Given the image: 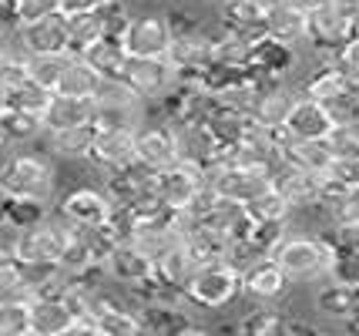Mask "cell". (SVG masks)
I'll return each mask as SVG.
<instances>
[{"label":"cell","mask_w":359,"mask_h":336,"mask_svg":"<svg viewBox=\"0 0 359 336\" xmlns=\"http://www.w3.org/2000/svg\"><path fill=\"white\" fill-rule=\"evenodd\" d=\"M329 61L346 74L349 88H359V34H349V37L343 41V48L336 51Z\"/></svg>","instance_id":"38"},{"label":"cell","mask_w":359,"mask_h":336,"mask_svg":"<svg viewBox=\"0 0 359 336\" xmlns=\"http://www.w3.org/2000/svg\"><path fill=\"white\" fill-rule=\"evenodd\" d=\"M78 232V225H71L64 215H44L41 222L17 229L14 259H20V262H57L67 249V242Z\"/></svg>","instance_id":"3"},{"label":"cell","mask_w":359,"mask_h":336,"mask_svg":"<svg viewBox=\"0 0 359 336\" xmlns=\"http://www.w3.org/2000/svg\"><path fill=\"white\" fill-rule=\"evenodd\" d=\"M0 48H4V44H0Z\"/></svg>","instance_id":"48"},{"label":"cell","mask_w":359,"mask_h":336,"mask_svg":"<svg viewBox=\"0 0 359 336\" xmlns=\"http://www.w3.org/2000/svg\"><path fill=\"white\" fill-rule=\"evenodd\" d=\"M67 20V54H81V51L94 44L101 34H104V20L101 11H81V14H64Z\"/></svg>","instance_id":"27"},{"label":"cell","mask_w":359,"mask_h":336,"mask_svg":"<svg viewBox=\"0 0 359 336\" xmlns=\"http://www.w3.org/2000/svg\"><path fill=\"white\" fill-rule=\"evenodd\" d=\"M202 189H205V168L198 161H188V159L172 161L168 168H161V172L151 175L155 199L165 208H172V212H185Z\"/></svg>","instance_id":"5"},{"label":"cell","mask_w":359,"mask_h":336,"mask_svg":"<svg viewBox=\"0 0 359 336\" xmlns=\"http://www.w3.org/2000/svg\"><path fill=\"white\" fill-rule=\"evenodd\" d=\"M339 323H343V330H349V333H359V306L349 313V316H346V320H339Z\"/></svg>","instance_id":"44"},{"label":"cell","mask_w":359,"mask_h":336,"mask_svg":"<svg viewBox=\"0 0 359 336\" xmlns=\"http://www.w3.org/2000/svg\"><path fill=\"white\" fill-rule=\"evenodd\" d=\"M121 78L135 88L144 105H155L178 84V71L168 58H128Z\"/></svg>","instance_id":"7"},{"label":"cell","mask_w":359,"mask_h":336,"mask_svg":"<svg viewBox=\"0 0 359 336\" xmlns=\"http://www.w3.org/2000/svg\"><path fill=\"white\" fill-rule=\"evenodd\" d=\"M356 306H359V293L353 286L336 283V279H332V286H323L316 293V309L332 316V320H346Z\"/></svg>","instance_id":"31"},{"label":"cell","mask_w":359,"mask_h":336,"mask_svg":"<svg viewBox=\"0 0 359 336\" xmlns=\"http://www.w3.org/2000/svg\"><path fill=\"white\" fill-rule=\"evenodd\" d=\"M332 222H346V225H359V185L346 189L339 206L332 212Z\"/></svg>","instance_id":"42"},{"label":"cell","mask_w":359,"mask_h":336,"mask_svg":"<svg viewBox=\"0 0 359 336\" xmlns=\"http://www.w3.org/2000/svg\"><path fill=\"white\" fill-rule=\"evenodd\" d=\"M94 125H74V128H61V131H44L47 138V155L50 159H67V161H84L91 152L94 142Z\"/></svg>","instance_id":"23"},{"label":"cell","mask_w":359,"mask_h":336,"mask_svg":"<svg viewBox=\"0 0 359 336\" xmlns=\"http://www.w3.org/2000/svg\"><path fill=\"white\" fill-rule=\"evenodd\" d=\"M91 118H94L91 98H74V95H61V91H50L47 108L41 112L44 131H61V128H74V125H88Z\"/></svg>","instance_id":"18"},{"label":"cell","mask_w":359,"mask_h":336,"mask_svg":"<svg viewBox=\"0 0 359 336\" xmlns=\"http://www.w3.org/2000/svg\"><path fill=\"white\" fill-rule=\"evenodd\" d=\"M64 61H67V54H27V78L47 91H54L64 71Z\"/></svg>","instance_id":"33"},{"label":"cell","mask_w":359,"mask_h":336,"mask_svg":"<svg viewBox=\"0 0 359 336\" xmlns=\"http://www.w3.org/2000/svg\"><path fill=\"white\" fill-rule=\"evenodd\" d=\"M24 81H27V54L14 44H4L0 48V91L7 95Z\"/></svg>","instance_id":"34"},{"label":"cell","mask_w":359,"mask_h":336,"mask_svg":"<svg viewBox=\"0 0 359 336\" xmlns=\"http://www.w3.org/2000/svg\"><path fill=\"white\" fill-rule=\"evenodd\" d=\"M111 212H114V206L104 195V189H91V185L71 189L61 199V206H57V215H64L67 222L78 225V229H101L111 219Z\"/></svg>","instance_id":"11"},{"label":"cell","mask_w":359,"mask_h":336,"mask_svg":"<svg viewBox=\"0 0 359 336\" xmlns=\"http://www.w3.org/2000/svg\"><path fill=\"white\" fill-rule=\"evenodd\" d=\"M175 128V142H178V159L198 161V165H208L219 152V138L215 131L208 128V121H178Z\"/></svg>","instance_id":"21"},{"label":"cell","mask_w":359,"mask_h":336,"mask_svg":"<svg viewBox=\"0 0 359 336\" xmlns=\"http://www.w3.org/2000/svg\"><path fill=\"white\" fill-rule=\"evenodd\" d=\"M245 212H249L252 222H289L292 219V206L276 185L266 189L262 195H255L252 202H245Z\"/></svg>","instance_id":"30"},{"label":"cell","mask_w":359,"mask_h":336,"mask_svg":"<svg viewBox=\"0 0 359 336\" xmlns=\"http://www.w3.org/2000/svg\"><path fill=\"white\" fill-rule=\"evenodd\" d=\"M235 333L276 336L279 333V313H272V309H252V313H245V320L242 323H235Z\"/></svg>","instance_id":"39"},{"label":"cell","mask_w":359,"mask_h":336,"mask_svg":"<svg viewBox=\"0 0 359 336\" xmlns=\"http://www.w3.org/2000/svg\"><path fill=\"white\" fill-rule=\"evenodd\" d=\"M302 333H316L313 323H302L296 316H282L279 313V333L276 336H302Z\"/></svg>","instance_id":"43"},{"label":"cell","mask_w":359,"mask_h":336,"mask_svg":"<svg viewBox=\"0 0 359 336\" xmlns=\"http://www.w3.org/2000/svg\"><path fill=\"white\" fill-rule=\"evenodd\" d=\"M269 259H276V266L289 276V283H296V279L329 276L336 253H332L326 236H289L285 232L279 246L269 253Z\"/></svg>","instance_id":"2"},{"label":"cell","mask_w":359,"mask_h":336,"mask_svg":"<svg viewBox=\"0 0 359 336\" xmlns=\"http://www.w3.org/2000/svg\"><path fill=\"white\" fill-rule=\"evenodd\" d=\"M0 300H27V286H24V272L14 256L0 259Z\"/></svg>","instance_id":"37"},{"label":"cell","mask_w":359,"mask_h":336,"mask_svg":"<svg viewBox=\"0 0 359 336\" xmlns=\"http://www.w3.org/2000/svg\"><path fill=\"white\" fill-rule=\"evenodd\" d=\"M91 313L97 323V336H135L141 333V320L135 313V306L118 303L108 293H94L91 296Z\"/></svg>","instance_id":"16"},{"label":"cell","mask_w":359,"mask_h":336,"mask_svg":"<svg viewBox=\"0 0 359 336\" xmlns=\"http://www.w3.org/2000/svg\"><path fill=\"white\" fill-rule=\"evenodd\" d=\"M91 101H94V108H141V105H144V101L135 95V88H131L121 74H118V78L97 81Z\"/></svg>","instance_id":"29"},{"label":"cell","mask_w":359,"mask_h":336,"mask_svg":"<svg viewBox=\"0 0 359 336\" xmlns=\"http://www.w3.org/2000/svg\"><path fill=\"white\" fill-rule=\"evenodd\" d=\"M185 300L198 309H225L235 296H242V276L229 266V262H205L188 276L185 283Z\"/></svg>","instance_id":"4"},{"label":"cell","mask_w":359,"mask_h":336,"mask_svg":"<svg viewBox=\"0 0 359 336\" xmlns=\"http://www.w3.org/2000/svg\"><path fill=\"white\" fill-rule=\"evenodd\" d=\"M0 336H31V300H0Z\"/></svg>","instance_id":"32"},{"label":"cell","mask_w":359,"mask_h":336,"mask_svg":"<svg viewBox=\"0 0 359 336\" xmlns=\"http://www.w3.org/2000/svg\"><path fill=\"white\" fill-rule=\"evenodd\" d=\"M11 44L24 54H67V20L57 11L31 24H17Z\"/></svg>","instance_id":"9"},{"label":"cell","mask_w":359,"mask_h":336,"mask_svg":"<svg viewBox=\"0 0 359 336\" xmlns=\"http://www.w3.org/2000/svg\"><path fill=\"white\" fill-rule=\"evenodd\" d=\"M135 161L148 172H161L172 161H178V142L168 121H148L135 131Z\"/></svg>","instance_id":"8"},{"label":"cell","mask_w":359,"mask_h":336,"mask_svg":"<svg viewBox=\"0 0 359 336\" xmlns=\"http://www.w3.org/2000/svg\"><path fill=\"white\" fill-rule=\"evenodd\" d=\"M282 128L289 131L292 142H323L332 131V118H329L326 105H319V101L306 95H296V105H292V112H289Z\"/></svg>","instance_id":"15"},{"label":"cell","mask_w":359,"mask_h":336,"mask_svg":"<svg viewBox=\"0 0 359 336\" xmlns=\"http://www.w3.org/2000/svg\"><path fill=\"white\" fill-rule=\"evenodd\" d=\"M135 131L138 128H97L88 159L97 172H121L128 165H135Z\"/></svg>","instance_id":"10"},{"label":"cell","mask_w":359,"mask_h":336,"mask_svg":"<svg viewBox=\"0 0 359 336\" xmlns=\"http://www.w3.org/2000/svg\"><path fill=\"white\" fill-rule=\"evenodd\" d=\"M11 11H14L17 24H31V20H41L47 14H57L61 0H11Z\"/></svg>","instance_id":"40"},{"label":"cell","mask_w":359,"mask_h":336,"mask_svg":"<svg viewBox=\"0 0 359 336\" xmlns=\"http://www.w3.org/2000/svg\"><path fill=\"white\" fill-rule=\"evenodd\" d=\"M81 58H84L101 78H118V74H125V65H128V51L118 34H101L94 44H88V48L81 51Z\"/></svg>","instance_id":"22"},{"label":"cell","mask_w":359,"mask_h":336,"mask_svg":"<svg viewBox=\"0 0 359 336\" xmlns=\"http://www.w3.org/2000/svg\"><path fill=\"white\" fill-rule=\"evenodd\" d=\"M292 286L289 283V276L276 266V259L262 256L259 262H252L249 269H242V293L255 300V303H272V300H279L285 289Z\"/></svg>","instance_id":"17"},{"label":"cell","mask_w":359,"mask_h":336,"mask_svg":"<svg viewBox=\"0 0 359 336\" xmlns=\"http://www.w3.org/2000/svg\"><path fill=\"white\" fill-rule=\"evenodd\" d=\"M118 37L125 44L128 58H165L172 44V20L161 11L131 14Z\"/></svg>","instance_id":"6"},{"label":"cell","mask_w":359,"mask_h":336,"mask_svg":"<svg viewBox=\"0 0 359 336\" xmlns=\"http://www.w3.org/2000/svg\"><path fill=\"white\" fill-rule=\"evenodd\" d=\"M4 108H7V101H4V91H0V112H4Z\"/></svg>","instance_id":"47"},{"label":"cell","mask_w":359,"mask_h":336,"mask_svg":"<svg viewBox=\"0 0 359 336\" xmlns=\"http://www.w3.org/2000/svg\"><path fill=\"white\" fill-rule=\"evenodd\" d=\"M262 17L266 11L255 4V0H222V27L242 34L245 41L262 37Z\"/></svg>","instance_id":"24"},{"label":"cell","mask_w":359,"mask_h":336,"mask_svg":"<svg viewBox=\"0 0 359 336\" xmlns=\"http://www.w3.org/2000/svg\"><path fill=\"white\" fill-rule=\"evenodd\" d=\"M262 31H266V37L279 41V44L299 48V44H306V11H299L296 4H289V0H282V4L266 11Z\"/></svg>","instance_id":"19"},{"label":"cell","mask_w":359,"mask_h":336,"mask_svg":"<svg viewBox=\"0 0 359 336\" xmlns=\"http://www.w3.org/2000/svg\"><path fill=\"white\" fill-rule=\"evenodd\" d=\"M323 142L329 145L332 155H359V118L332 125V131H329Z\"/></svg>","instance_id":"36"},{"label":"cell","mask_w":359,"mask_h":336,"mask_svg":"<svg viewBox=\"0 0 359 336\" xmlns=\"http://www.w3.org/2000/svg\"><path fill=\"white\" fill-rule=\"evenodd\" d=\"M349 37V17L339 14L332 4H323L316 11H306V44L319 54L332 58Z\"/></svg>","instance_id":"12"},{"label":"cell","mask_w":359,"mask_h":336,"mask_svg":"<svg viewBox=\"0 0 359 336\" xmlns=\"http://www.w3.org/2000/svg\"><path fill=\"white\" fill-rule=\"evenodd\" d=\"M104 272H108V279L131 289V286L148 283V279H155V262L144 256L131 239H125V242H114L111 246L108 259H104Z\"/></svg>","instance_id":"14"},{"label":"cell","mask_w":359,"mask_h":336,"mask_svg":"<svg viewBox=\"0 0 359 336\" xmlns=\"http://www.w3.org/2000/svg\"><path fill=\"white\" fill-rule=\"evenodd\" d=\"M0 131L20 148V145H31L44 135V121H41V114H34V112L4 108V112H0Z\"/></svg>","instance_id":"28"},{"label":"cell","mask_w":359,"mask_h":336,"mask_svg":"<svg viewBox=\"0 0 359 336\" xmlns=\"http://www.w3.org/2000/svg\"><path fill=\"white\" fill-rule=\"evenodd\" d=\"M289 4H296L299 11H316V7H323L329 0H289Z\"/></svg>","instance_id":"45"},{"label":"cell","mask_w":359,"mask_h":336,"mask_svg":"<svg viewBox=\"0 0 359 336\" xmlns=\"http://www.w3.org/2000/svg\"><path fill=\"white\" fill-rule=\"evenodd\" d=\"M74 309L64 296H34L31 300V336H67Z\"/></svg>","instance_id":"20"},{"label":"cell","mask_w":359,"mask_h":336,"mask_svg":"<svg viewBox=\"0 0 359 336\" xmlns=\"http://www.w3.org/2000/svg\"><path fill=\"white\" fill-rule=\"evenodd\" d=\"M255 4H259L262 11H269V7H276V4H282V0H255Z\"/></svg>","instance_id":"46"},{"label":"cell","mask_w":359,"mask_h":336,"mask_svg":"<svg viewBox=\"0 0 359 336\" xmlns=\"http://www.w3.org/2000/svg\"><path fill=\"white\" fill-rule=\"evenodd\" d=\"M47 98H50V91H47V88H41V84H34V81L27 78L24 84H17L14 91H7V95H4V101H7V108H20V112L41 114L47 108Z\"/></svg>","instance_id":"35"},{"label":"cell","mask_w":359,"mask_h":336,"mask_svg":"<svg viewBox=\"0 0 359 336\" xmlns=\"http://www.w3.org/2000/svg\"><path fill=\"white\" fill-rule=\"evenodd\" d=\"M353 88H349V81H346V74L339 71V67L329 61L326 67H319V71H313L309 78H306V84H302V91L299 95L313 98V101H319V105H332V101H339L343 95H349Z\"/></svg>","instance_id":"25"},{"label":"cell","mask_w":359,"mask_h":336,"mask_svg":"<svg viewBox=\"0 0 359 336\" xmlns=\"http://www.w3.org/2000/svg\"><path fill=\"white\" fill-rule=\"evenodd\" d=\"M272 185L289 199L292 212L319 206V195H323V175H316L309 168H299V165H285V161L272 165Z\"/></svg>","instance_id":"13"},{"label":"cell","mask_w":359,"mask_h":336,"mask_svg":"<svg viewBox=\"0 0 359 336\" xmlns=\"http://www.w3.org/2000/svg\"><path fill=\"white\" fill-rule=\"evenodd\" d=\"M97 81H101V74H97L81 54H67L64 71H61V78H57V88H54V91L74 95V98H91L94 88H97Z\"/></svg>","instance_id":"26"},{"label":"cell","mask_w":359,"mask_h":336,"mask_svg":"<svg viewBox=\"0 0 359 336\" xmlns=\"http://www.w3.org/2000/svg\"><path fill=\"white\" fill-rule=\"evenodd\" d=\"M54 185H57V172H54L50 155L14 148L0 161V195H7V199H37V202L50 206Z\"/></svg>","instance_id":"1"},{"label":"cell","mask_w":359,"mask_h":336,"mask_svg":"<svg viewBox=\"0 0 359 336\" xmlns=\"http://www.w3.org/2000/svg\"><path fill=\"white\" fill-rule=\"evenodd\" d=\"M326 175L336 178V182H339V185H346V189L359 185V155H332Z\"/></svg>","instance_id":"41"}]
</instances>
